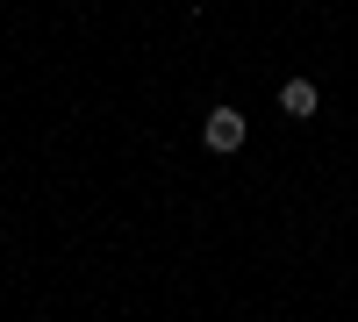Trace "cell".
I'll return each instance as SVG.
<instances>
[{
  "instance_id": "cell-1",
  "label": "cell",
  "mask_w": 358,
  "mask_h": 322,
  "mask_svg": "<svg viewBox=\"0 0 358 322\" xmlns=\"http://www.w3.org/2000/svg\"><path fill=\"white\" fill-rule=\"evenodd\" d=\"M201 136H208V151H244V115L236 108H208V122H201Z\"/></svg>"
},
{
  "instance_id": "cell-2",
  "label": "cell",
  "mask_w": 358,
  "mask_h": 322,
  "mask_svg": "<svg viewBox=\"0 0 358 322\" xmlns=\"http://www.w3.org/2000/svg\"><path fill=\"white\" fill-rule=\"evenodd\" d=\"M280 115L308 122V115H315V79H287V86H280Z\"/></svg>"
}]
</instances>
